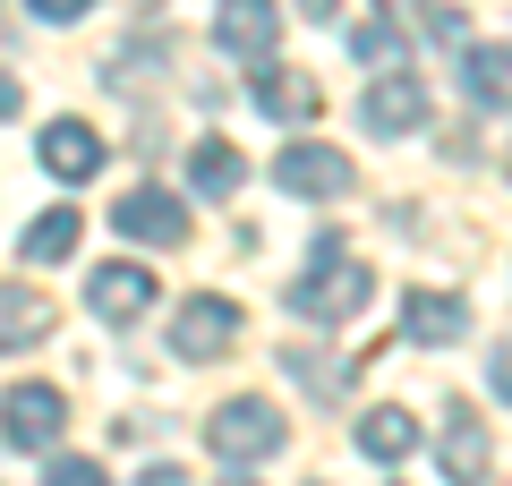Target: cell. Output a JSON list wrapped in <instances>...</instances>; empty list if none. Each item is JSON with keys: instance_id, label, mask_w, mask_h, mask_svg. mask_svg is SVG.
Masks as SVG:
<instances>
[{"instance_id": "24", "label": "cell", "mask_w": 512, "mask_h": 486, "mask_svg": "<svg viewBox=\"0 0 512 486\" xmlns=\"http://www.w3.org/2000/svg\"><path fill=\"white\" fill-rule=\"evenodd\" d=\"M18 111H26V86H18L9 69H0V120H18Z\"/></svg>"}, {"instance_id": "18", "label": "cell", "mask_w": 512, "mask_h": 486, "mask_svg": "<svg viewBox=\"0 0 512 486\" xmlns=\"http://www.w3.org/2000/svg\"><path fill=\"white\" fill-rule=\"evenodd\" d=\"M77 231H86L77 205H52L43 222H26V256H35V265H69V256H77Z\"/></svg>"}, {"instance_id": "2", "label": "cell", "mask_w": 512, "mask_h": 486, "mask_svg": "<svg viewBox=\"0 0 512 486\" xmlns=\"http://www.w3.org/2000/svg\"><path fill=\"white\" fill-rule=\"evenodd\" d=\"M282 410L265 393H231V401H214V418H205V444L222 452V461H265V452H282Z\"/></svg>"}, {"instance_id": "3", "label": "cell", "mask_w": 512, "mask_h": 486, "mask_svg": "<svg viewBox=\"0 0 512 486\" xmlns=\"http://www.w3.org/2000/svg\"><path fill=\"white\" fill-rule=\"evenodd\" d=\"M60 427H69V401H60L52 384H9V393H0V435L18 452H52Z\"/></svg>"}, {"instance_id": "15", "label": "cell", "mask_w": 512, "mask_h": 486, "mask_svg": "<svg viewBox=\"0 0 512 486\" xmlns=\"http://www.w3.org/2000/svg\"><path fill=\"white\" fill-rule=\"evenodd\" d=\"M461 94L478 111H512V43H470L461 52Z\"/></svg>"}, {"instance_id": "16", "label": "cell", "mask_w": 512, "mask_h": 486, "mask_svg": "<svg viewBox=\"0 0 512 486\" xmlns=\"http://www.w3.org/2000/svg\"><path fill=\"white\" fill-rule=\"evenodd\" d=\"M239 180H248V162H239V145L205 137L197 154H188V188H197V197H239Z\"/></svg>"}, {"instance_id": "9", "label": "cell", "mask_w": 512, "mask_h": 486, "mask_svg": "<svg viewBox=\"0 0 512 486\" xmlns=\"http://www.w3.org/2000/svg\"><path fill=\"white\" fill-rule=\"evenodd\" d=\"M86 307H94L103 324H137V316L154 307V273H146V265H128V256H111V265L86 282Z\"/></svg>"}, {"instance_id": "6", "label": "cell", "mask_w": 512, "mask_h": 486, "mask_svg": "<svg viewBox=\"0 0 512 486\" xmlns=\"http://www.w3.org/2000/svg\"><path fill=\"white\" fill-rule=\"evenodd\" d=\"M419 120H427V77H410V69H384L376 86L359 94V128L367 137H410Z\"/></svg>"}, {"instance_id": "1", "label": "cell", "mask_w": 512, "mask_h": 486, "mask_svg": "<svg viewBox=\"0 0 512 486\" xmlns=\"http://www.w3.org/2000/svg\"><path fill=\"white\" fill-rule=\"evenodd\" d=\"M367 290H376V273L350 256V239L342 231H325L308 248V273L291 282V316H308V324H350L367 307Z\"/></svg>"}, {"instance_id": "17", "label": "cell", "mask_w": 512, "mask_h": 486, "mask_svg": "<svg viewBox=\"0 0 512 486\" xmlns=\"http://www.w3.org/2000/svg\"><path fill=\"white\" fill-rule=\"evenodd\" d=\"M410 444H419V418L410 410H367L359 418V452L367 461H410Z\"/></svg>"}, {"instance_id": "10", "label": "cell", "mask_w": 512, "mask_h": 486, "mask_svg": "<svg viewBox=\"0 0 512 486\" xmlns=\"http://www.w3.org/2000/svg\"><path fill=\"white\" fill-rule=\"evenodd\" d=\"M461 333H470V307H461L453 290H410V299H402V342H419V350H453Z\"/></svg>"}, {"instance_id": "14", "label": "cell", "mask_w": 512, "mask_h": 486, "mask_svg": "<svg viewBox=\"0 0 512 486\" xmlns=\"http://www.w3.org/2000/svg\"><path fill=\"white\" fill-rule=\"evenodd\" d=\"M52 299H43L35 282H0V359H9V350H35L43 333H52Z\"/></svg>"}, {"instance_id": "8", "label": "cell", "mask_w": 512, "mask_h": 486, "mask_svg": "<svg viewBox=\"0 0 512 486\" xmlns=\"http://www.w3.org/2000/svg\"><path fill=\"white\" fill-rule=\"evenodd\" d=\"M274 35H282L274 0H222V9H214V43L231 60H256V69H265V60H274Z\"/></svg>"}, {"instance_id": "26", "label": "cell", "mask_w": 512, "mask_h": 486, "mask_svg": "<svg viewBox=\"0 0 512 486\" xmlns=\"http://www.w3.org/2000/svg\"><path fill=\"white\" fill-rule=\"evenodd\" d=\"M333 9H342V0H299V18H308V26H333Z\"/></svg>"}, {"instance_id": "22", "label": "cell", "mask_w": 512, "mask_h": 486, "mask_svg": "<svg viewBox=\"0 0 512 486\" xmlns=\"http://www.w3.org/2000/svg\"><path fill=\"white\" fill-rule=\"evenodd\" d=\"M26 9H35L43 26H77V18H86V9H94V0H26Z\"/></svg>"}, {"instance_id": "7", "label": "cell", "mask_w": 512, "mask_h": 486, "mask_svg": "<svg viewBox=\"0 0 512 486\" xmlns=\"http://www.w3.org/2000/svg\"><path fill=\"white\" fill-rule=\"evenodd\" d=\"M436 461H444V478H453V486H487V461H495V444H487V418H478L470 401H444Z\"/></svg>"}, {"instance_id": "13", "label": "cell", "mask_w": 512, "mask_h": 486, "mask_svg": "<svg viewBox=\"0 0 512 486\" xmlns=\"http://www.w3.org/2000/svg\"><path fill=\"white\" fill-rule=\"evenodd\" d=\"M35 154H43L52 180H94V171H103V137H94L86 120H52V128L35 137Z\"/></svg>"}, {"instance_id": "12", "label": "cell", "mask_w": 512, "mask_h": 486, "mask_svg": "<svg viewBox=\"0 0 512 486\" xmlns=\"http://www.w3.org/2000/svg\"><path fill=\"white\" fill-rule=\"evenodd\" d=\"M111 222H120L128 239H146V248H180L188 239V214L163 197V188H128V197L111 205Z\"/></svg>"}, {"instance_id": "28", "label": "cell", "mask_w": 512, "mask_h": 486, "mask_svg": "<svg viewBox=\"0 0 512 486\" xmlns=\"http://www.w3.org/2000/svg\"><path fill=\"white\" fill-rule=\"evenodd\" d=\"M222 486H256V478H222Z\"/></svg>"}, {"instance_id": "19", "label": "cell", "mask_w": 512, "mask_h": 486, "mask_svg": "<svg viewBox=\"0 0 512 486\" xmlns=\"http://www.w3.org/2000/svg\"><path fill=\"white\" fill-rule=\"evenodd\" d=\"M282 376H299V384H308L316 401H342L350 367H342V359H325V350H316V342H291V350H282Z\"/></svg>"}, {"instance_id": "23", "label": "cell", "mask_w": 512, "mask_h": 486, "mask_svg": "<svg viewBox=\"0 0 512 486\" xmlns=\"http://www.w3.org/2000/svg\"><path fill=\"white\" fill-rule=\"evenodd\" d=\"M427 35H436V43H461V9H427Z\"/></svg>"}, {"instance_id": "20", "label": "cell", "mask_w": 512, "mask_h": 486, "mask_svg": "<svg viewBox=\"0 0 512 486\" xmlns=\"http://www.w3.org/2000/svg\"><path fill=\"white\" fill-rule=\"evenodd\" d=\"M350 52H359L367 69H402V35H393V18H367L359 35H350Z\"/></svg>"}, {"instance_id": "21", "label": "cell", "mask_w": 512, "mask_h": 486, "mask_svg": "<svg viewBox=\"0 0 512 486\" xmlns=\"http://www.w3.org/2000/svg\"><path fill=\"white\" fill-rule=\"evenodd\" d=\"M43 486H111V478H103V461H77V452H60V461L43 469Z\"/></svg>"}, {"instance_id": "4", "label": "cell", "mask_w": 512, "mask_h": 486, "mask_svg": "<svg viewBox=\"0 0 512 486\" xmlns=\"http://www.w3.org/2000/svg\"><path fill=\"white\" fill-rule=\"evenodd\" d=\"M274 188L282 197H350L359 188V171H350V154H333V145H282V162H274Z\"/></svg>"}, {"instance_id": "25", "label": "cell", "mask_w": 512, "mask_h": 486, "mask_svg": "<svg viewBox=\"0 0 512 486\" xmlns=\"http://www.w3.org/2000/svg\"><path fill=\"white\" fill-rule=\"evenodd\" d=\"M137 486H188V469H180V461H154V469H146Z\"/></svg>"}, {"instance_id": "11", "label": "cell", "mask_w": 512, "mask_h": 486, "mask_svg": "<svg viewBox=\"0 0 512 486\" xmlns=\"http://www.w3.org/2000/svg\"><path fill=\"white\" fill-rule=\"evenodd\" d=\"M256 103H265V120L308 128L316 111H325V86H316L308 69H282V60H265V69H256Z\"/></svg>"}, {"instance_id": "27", "label": "cell", "mask_w": 512, "mask_h": 486, "mask_svg": "<svg viewBox=\"0 0 512 486\" xmlns=\"http://www.w3.org/2000/svg\"><path fill=\"white\" fill-rule=\"evenodd\" d=\"M495 393L512 401V350H495Z\"/></svg>"}, {"instance_id": "5", "label": "cell", "mask_w": 512, "mask_h": 486, "mask_svg": "<svg viewBox=\"0 0 512 486\" xmlns=\"http://www.w3.org/2000/svg\"><path fill=\"white\" fill-rule=\"evenodd\" d=\"M239 324H248V316H239L231 299H214V290H205V299H188L180 316H171V350H180L188 367H205V359H222V350L239 342Z\"/></svg>"}]
</instances>
